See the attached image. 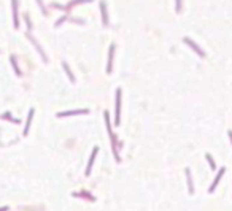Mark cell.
<instances>
[{
  "label": "cell",
  "mask_w": 232,
  "mask_h": 211,
  "mask_svg": "<svg viewBox=\"0 0 232 211\" xmlns=\"http://www.w3.org/2000/svg\"><path fill=\"white\" fill-rule=\"evenodd\" d=\"M96 152H97V148L94 149V152H92V155H91V159H89V165H87L86 175H89V173H91V167H92V162H94V157H96Z\"/></svg>",
  "instance_id": "7a4b0ae2"
},
{
  "label": "cell",
  "mask_w": 232,
  "mask_h": 211,
  "mask_svg": "<svg viewBox=\"0 0 232 211\" xmlns=\"http://www.w3.org/2000/svg\"><path fill=\"white\" fill-rule=\"evenodd\" d=\"M223 173H224V168H221V171H219V173H218V176H216V179H215V182L212 184V187H210V192H213V191H215V187H216V184H218L219 178L223 176Z\"/></svg>",
  "instance_id": "6da1fadb"
},
{
  "label": "cell",
  "mask_w": 232,
  "mask_h": 211,
  "mask_svg": "<svg viewBox=\"0 0 232 211\" xmlns=\"http://www.w3.org/2000/svg\"><path fill=\"white\" fill-rule=\"evenodd\" d=\"M230 137H232V133H230Z\"/></svg>",
  "instance_id": "5b68a950"
},
{
  "label": "cell",
  "mask_w": 232,
  "mask_h": 211,
  "mask_svg": "<svg viewBox=\"0 0 232 211\" xmlns=\"http://www.w3.org/2000/svg\"><path fill=\"white\" fill-rule=\"evenodd\" d=\"M0 211H7V206H3V208H0Z\"/></svg>",
  "instance_id": "277c9868"
},
{
  "label": "cell",
  "mask_w": 232,
  "mask_h": 211,
  "mask_svg": "<svg viewBox=\"0 0 232 211\" xmlns=\"http://www.w3.org/2000/svg\"><path fill=\"white\" fill-rule=\"evenodd\" d=\"M207 159H208V162H210V167H212V168H215V167H216V165H215V162H213V159H212V157H210V155H207Z\"/></svg>",
  "instance_id": "3957f363"
}]
</instances>
